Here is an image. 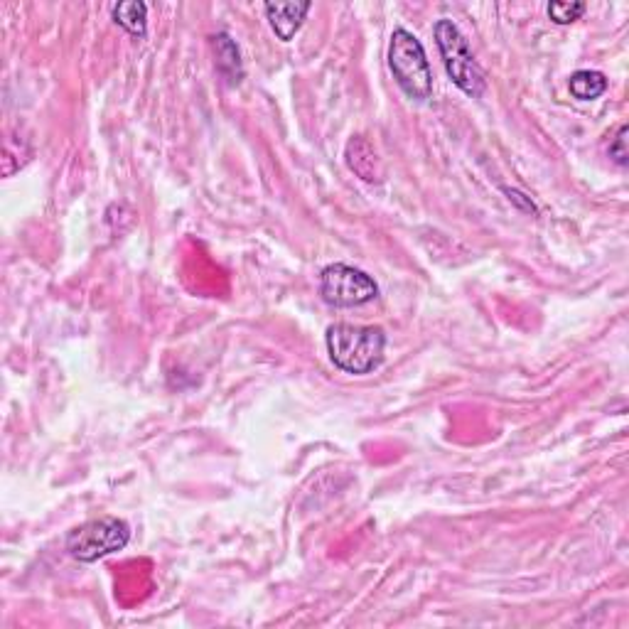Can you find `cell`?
I'll use <instances>...</instances> for the list:
<instances>
[{"label": "cell", "instance_id": "6da1fadb", "mask_svg": "<svg viewBox=\"0 0 629 629\" xmlns=\"http://www.w3.org/2000/svg\"><path fill=\"white\" fill-rule=\"evenodd\" d=\"M327 354L344 374L367 376L384 364L386 332L376 325H349L337 322L327 327Z\"/></svg>", "mask_w": 629, "mask_h": 629}, {"label": "cell", "instance_id": "7a4b0ae2", "mask_svg": "<svg viewBox=\"0 0 629 629\" xmlns=\"http://www.w3.org/2000/svg\"><path fill=\"white\" fill-rule=\"evenodd\" d=\"M389 69L403 94L413 101H428L433 96V69L421 40L406 28L391 32Z\"/></svg>", "mask_w": 629, "mask_h": 629}, {"label": "cell", "instance_id": "3957f363", "mask_svg": "<svg viewBox=\"0 0 629 629\" xmlns=\"http://www.w3.org/2000/svg\"><path fill=\"white\" fill-rule=\"evenodd\" d=\"M433 35L450 82L458 86L460 91H465L470 99H480V96L485 94L487 86L485 72H482V67L477 64V59L472 55L470 45H467L465 35H462L458 25H455L453 20L443 18L435 23Z\"/></svg>", "mask_w": 629, "mask_h": 629}, {"label": "cell", "instance_id": "277c9868", "mask_svg": "<svg viewBox=\"0 0 629 629\" xmlns=\"http://www.w3.org/2000/svg\"><path fill=\"white\" fill-rule=\"evenodd\" d=\"M131 541V526L118 516H99L74 526L64 539L69 556L79 563H96L99 558L123 551Z\"/></svg>", "mask_w": 629, "mask_h": 629}, {"label": "cell", "instance_id": "5b68a950", "mask_svg": "<svg viewBox=\"0 0 629 629\" xmlns=\"http://www.w3.org/2000/svg\"><path fill=\"white\" fill-rule=\"evenodd\" d=\"M320 295L332 308H362L379 298V286L369 273L347 263H330L320 273Z\"/></svg>", "mask_w": 629, "mask_h": 629}, {"label": "cell", "instance_id": "8992f818", "mask_svg": "<svg viewBox=\"0 0 629 629\" xmlns=\"http://www.w3.org/2000/svg\"><path fill=\"white\" fill-rule=\"evenodd\" d=\"M344 158H347V168L357 177H362L364 182H372V185L376 182V185H379V182L384 180V168H381L379 155H376L374 145L369 143L367 138L362 136L352 138V141L347 143Z\"/></svg>", "mask_w": 629, "mask_h": 629}, {"label": "cell", "instance_id": "52a82bcc", "mask_svg": "<svg viewBox=\"0 0 629 629\" xmlns=\"http://www.w3.org/2000/svg\"><path fill=\"white\" fill-rule=\"evenodd\" d=\"M313 3H266V18L271 23L273 32L278 35V40L290 42L295 37V32L303 25L305 15L310 13Z\"/></svg>", "mask_w": 629, "mask_h": 629}, {"label": "cell", "instance_id": "ba28073f", "mask_svg": "<svg viewBox=\"0 0 629 629\" xmlns=\"http://www.w3.org/2000/svg\"><path fill=\"white\" fill-rule=\"evenodd\" d=\"M214 55H217V69L222 72V77L227 79L231 86H236L244 79V64H241V52L239 45L227 35V32H219L212 37Z\"/></svg>", "mask_w": 629, "mask_h": 629}, {"label": "cell", "instance_id": "9c48e42d", "mask_svg": "<svg viewBox=\"0 0 629 629\" xmlns=\"http://www.w3.org/2000/svg\"><path fill=\"white\" fill-rule=\"evenodd\" d=\"M116 25H121L123 30L131 32L133 37H145L148 32V5L141 0H126V3H116L111 8Z\"/></svg>", "mask_w": 629, "mask_h": 629}, {"label": "cell", "instance_id": "30bf717a", "mask_svg": "<svg viewBox=\"0 0 629 629\" xmlns=\"http://www.w3.org/2000/svg\"><path fill=\"white\" fill-rule=\"evenodd\" d=\"M568 89L578 101H595L607 91V77L595 69H580V72L571 74Z\"/></svg>", "mask_w": 629, "mask_h": 629}, {"label": "cell", "instance_id": "8fae6325", "mask_svg": "<svg viewBox=\"0 0 629 629\" xmlns=\"http://www.w3.org/2000/svg\"><path fill=\"white\" fill-rule=\"evenodd\" d=\"M546 13L556 25H571L585 13V3H561V0H553V3H548Z\"/></svg>", "mask_w": 629, "mask_h": 629}, {"label": "cell", "instance_id": "7c38bea8", "mask_svg": "<svg viewBox=\"0 0 629 629\" xmlns=\"http://www.w3.org/2000/svg\"><path fill=\"white\" fill-rule=\"evenodd\" d=\"M627 133H629V128L620 126V131H617V136L612 138V143H610V158L615 160V163L620 165V168H627V163H629Z\"/></svg>", "mask_w": 629, "mask_h": 629}, {"label": "cell", "instance_id": "4fadbf2b", "mask_svg": "<svg viewBox=\"0 0 629 629\" xmlns=\"http://www.w3.org/2000/svg\"><path fill=\"white\" fill-rule=\"evenodd\" d=\"M509 195V200H514L516 204H519V207H524L526 212H536V207H534V202L531 200H524V195H521V192H516V190H504Z\"/></svg>", "mask_w": 629, "mask_h": 629}]
</instances>
